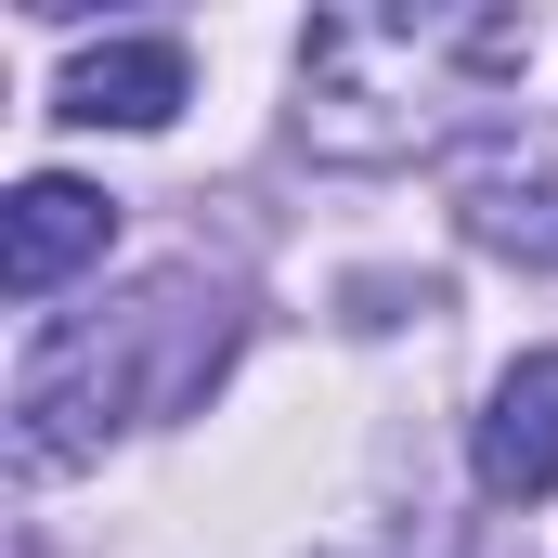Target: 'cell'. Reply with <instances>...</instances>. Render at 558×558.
<instances>
[{"label":"cell","mask_w":558,"mask_h":558,"mask_svg":"<svg viewBox=\"0 0 558 558\" xmlns=\"http://www.w3.org/2000/svg\"><path fill=\"white\" fill-rule=\"evenodd\" d=\"M182 105H195V52L156 39V26H143V39H92V52L65 65V118H78V131H169Z\"/></svg>","instance_id":"4"},{"label":"cell","mask_w":558,"mask_h":558,"mask_svg":"<svg viewBox=\"0 0 558 558\" xmlns=\"http://www.w3.org/2000/svg\"><path fill=\"white\" fill-rule=\"evenodd\" d=\"M105 234H118V195L39 169V182H13V208H0V286H13V299H52L78 260H105Z\"/></svg>","instance_id":"3"},{"label":"cell","mask_w":558,"mask_h":558,"mask_svg":"<svg viewBox=\"0 0 558 558\" xmlns=\"http://www.w3.org/2000/svg\"><path fill=\"white\" fill-rule=\"evenodd\" d=\"M428 52H454V26H416V13H325L299 39V143L312 156H416L441 131L428 105Z\"/></svg>","instance_id":"2"},{"label":"cell","mask_w":558,"mask_h":558,"mask_svg":"<svg viewBox=\"0 0 558 558\" xmlns=\"http://www.w3.org/2000/svg\"><path fill=\"white\" fill-rule=\"evenodd\" d=\"M234 351V286H208L195 260L182 274H143L118 312H65L26 338L13 364V468L52 481V468H92L131 416H169L221 377Z\"/></svg>","instance_id":"1"},{"label":"cell","mask_w":558,"mask_h":558,"mask_svg":"<svg viewBox=\"0 0 558 558\" xmlns=\"http://www.w3.org/2000/svg\"><path fill=\"white\" fill-rule=\"evenodd\" d=\"M481 494L494 507H533L558 494V351L494 377V416H481Z\"/></svg>","instance_id":"5"},{"label":"cell","mask_w":558,"mask_h":558,"mask_svg":"<svg viewBox=\"0 0 558 558\" xmlns=\"http://www.w3.org/2000/svg\"><path fill=\"white\" fill-rule=\"evenodd\" d=\"M468 234L507 247V260H558V182H546V169L481 156V169H468Z\"/></svg>","instance_id":"6"}]
</instances>
